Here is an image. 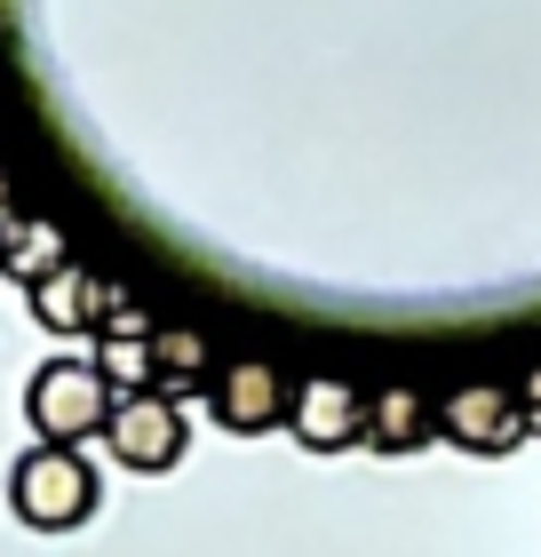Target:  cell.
Returning <instances> with one entry per match:
<instances>
[{"label": "cell", "instance_id": "12", "mask_svg": "<svg viewBox=\"0 0 541 557\" xmlns=\"http://www.w3.org/2000/svg\"><path fill=\"white\" fill-rule=\"evenodd\" d=\"M518 407H526V438H541V367L518 383Z\"/></svg>", "mask_w": 541, "mask_h": 557}, {"label": "cell", "instance_id": "10", "mask_svg": "<svg viewBox=\"0 0 541 557\" xmlns=\"http://www.w3.org/2000/svg\"><path fill=\"white\" fill-rule=\"evenodd\" d=\"M208 383H216L208 335H199V326H184V319H160V326H151V391L184 407V398H208Z\"/></svg>", "mask_w": 541, "mask_h": 557}, {"label": "cell", "instance_id": "7", "mask_svg": "<svg viewBox=\"0 0 541 557\" xmlns=\"http://www.w3.org/2000/svg\"><path fill=\"white\" fill-rule=\"evenodd\" d=\"M24 302H33L40 335H57V343H81L88 335L96 343V326H104V311H112V287L88 263H57L40 287H24Z\"/></svg>", "mask_w": 541, "mask_h": 557}, {"label": "cell", "instance_id": "5", "mask_svg": "<svg viewBox=\"0 0 541 557\" xmlns=\"http://www.w3.org/2000/svg\"><path fill=\"white\" fill-rule=\"evenodd\" d=\"M287 407H295V374L271 367V359H231L208 383V414L231 438H271V430H287Z\"/></svg>", "mask_w": 541, "mask_h": 557}, {"label": "cell", "instance_id": "1", "mask_svg": "<svg viewBox=\"0 0 541 557\" xmlns=\"http://www.w3.org/2000/svg\"><path fill=\"white\" fill-rule=\"evenodd\" d=\"M104 510V478L81 446H24L9 462V518L33 534H72Z\"/></svg>", "mask_w": 541, "mask_h": 557}, {"label": "cell", "instance_id": "6", "mask_svg": "<svg viewBox=\"0 0 541 557\" xmlns=\"http://www.w3.org/2000/svg\"><path fill=\"white\" fill-rule=\"evenodd\" d=\"M287 438L303 454H351V446H367V391L343 383V374H303L295 407H287Z\"/></svg>", "mask_w": 541, "mask_h": 557}, {"label": "cell", "instance_id": "2", "mask_svg": "<svg viewBox=\"0 0 541 557\" xmlns=\"http://www.w3.org/2000/svg\"><path fill=\"white\" fill-rule=\"evenodd\" d=\"M24 422H33V446H88L104 438L112 422V383L96 374V359H48L24 383Z\"/></svg>", "mask_w": 541, "mask_h": 557}, {"label": "cell", "instance_id": "4", "mask_svg": "<svg viewBox=\"0 0 541 557\" xmlns=\"http://www.w3.org/2000/svg\"><path fill=\"white\" fill-rule=\"evenodd\" d=\"M104 446H112L120 470L168 478L175 462H184V446H192V422H184V407H175V398H160V391H127V398H112Z\"/></svg>", "mask_w": 541, "mask_h": 557}, {"label": "cell", "instance_id": "3", "mask_svg": "<svg viewBox=\"0 0 541 557\" xmlns=\"http://www.w3.org/2000/svg\"><path fill=\"white\" fill-rule=\"evenodd\" d=\"M430 414H438V446L470 454V462H502L526 446L518 383H454L446 398H430Z\"/></svg>", "mask_w": 541, "mask_h": 557}, {"label": "cell", "instance_id": "9", "mask_svg": "<svg viewBox=\"0 0 541 557\" xmlns=\"http://www.w3.org/2000/svg\"><path fill=\"white\" fill-rule=\"evenodd\" d=\"M438 446V414L430 398L415 383H382L367 391V454H382V462H406V454Z\"/></svg>", "mask_w": 541, "mask_h": 557}, {"label": "cell", "instance_id": "8", "mask_svg": "<svg viewBox=\"0 0 541 557\" xmlns=\"http://www.w3.org/2000/svg\"><path fill=\"white\" fill-rule=\"evenodd\" d=\"M151 326L160 319H144L127 295H112V311H104V326H96V374L112 383V398H127V391H151Z\"/></svg>", "mask_w": 541, "mask_h": 557}, {"label": "cell", "instance_id": "11", "mask_svg": "<svg viewBox=\"0 0 541 557\" xmlns=\"http://www.w3.org/2000/svg\"><path fill=\"white\" fill-rule=\"evenodd\" d=\"M57 263H72L64 256V232L48 215H16V208H0V271L16 278V287H40Z\"/></svg>", "mask_w": 541, "mask_h": 557}]
</instances>
